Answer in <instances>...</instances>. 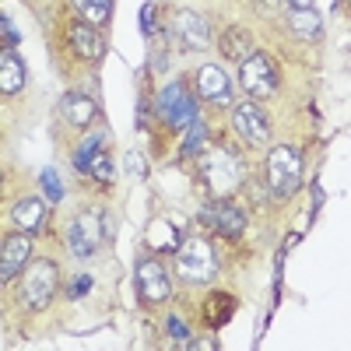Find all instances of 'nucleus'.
I'll list each match as a JSON object with an SVG mask.
<instances>
[{
	"mask_svg": "<svg viewBox=\"0 0 351 351\" xmlns=\"http://www.w3.org/2000/svg\"><path fill=\"white\" fill-rule=\"evenodd\" d=\"M200 176H204V183H208L218 197H228L232 190H236L243 183V158L236 152H228V148H211L208 155L200 158Z\"/></svg>",
	"mask_w": 351,
	"mask_h": 351,
	"instance_id": "f257e3e1",
	"label": "nucleus"
},
{
	"mask_svg": "<svg viewBox=\"0 0 351 351\" xmlns=\"http://www.w3.org/2000/svg\"><path fill=\"white\" fill-rule=\"evenodd\" d=\"M176 271H180V278L190 281V285H208L218 274V256H215L211 243L186 239L176 250Z\"/></svg>",
	"mask_w": 351,
	"mask_h": 351,
	"instance_id": "f03ea898",
	"label": "nucleus"
},
{
	"mask_svg": "<svg viewBox=\"0 0 351 351\" xmlns=\"http://www.w3.org/2000/svg\"><path fill=\"white\" fill-rule=\"evenodd\" d=\"M302 180V158L295 148H288V144H278V148L267 155V183L278 197H288L295 193Z\"/></svg>",
	"mask_w": 351,
	"mask_h": 351,
	"instance_id": "7ed1b4c3",
	"label": "nucleus"
},
{
	"mask_svg": "<svg viewBox=\"0 0 351 351\" xmlns=\"http://www.w3.org/2000/svg\"><path fill=\"white\" fill-rule=\"evenodd\" d=\"M56 263L53 260H36V263H28V271L21 278V299L25 306H32V309H43L49 306L53 299V291H56Z\"/></svg>",
	"mask_w": 351,
	"mask_h": 351,
	"instance_id": "20e7f679",
	"label": "nucleus"
},
{
	"mask_svg": "<svg viewBox=\"0 0 351 351\" xmlns=\"http://www.w3.org/2000/svg\"><path fill=\"white\" fill-rule=\"evenodd\" d=\"M67 243L74 256H95V250L102 246V215L99 211H81L71 225H67Z\"/></svg>",
	"mask_w": 351,
	"mask_h": 351,
	"instance_id": "39448f33",
	"label": "nucleus"
},
{
	"mask_svg": "<svg viewBox=\"0 0 351 351\" xmlns=\"http://www.w3.org/2000/svg\"><path fill=\"white\" fill-rule=\"evenodd\" d=\"M239 84L246 88L250 95H256V99L274 95V92H278V74H274V67H271L267 56H263V53L246 56V60L239 64Z\"/></svg>",
	"mask_w": 351,
	"mask_h": 351,
	"instance_id": "423d86ee",
	"label": "nucleus"
},
{
	"mask_svg": "<svg viewBox=\"0 0 351 351\" xmlns=\"http://www.w3.org/2000/svg\"><path fill=\"white\" fill-rule=\"evenodd\" d=\"M172 36H176V43H180L183 49H208L211 28L193 11H172Z\"/></svg>",
	"mask_w": 351,
	"mask_h": 351,
	"instance_id": "0eeeda50",
	"label": "nucleus"
},
{
	"mask_svg": "<svg viewBox=\"0 0 351 351\" xmlns=\"http://www.w3.org/2000/svg\"><path fill=\"white\" fill-rule=\"evenodd\" d=\"M232 127H236L239 137L250 141V144H267V141H271L267 112H260L253 102H239L236 109H232Z\"/></svg>",
	"mask_w": 351,
	"mask_h": 351,
	"instance_id": "6e6552de",
	"label": "nucleus"
},
{
	"mask_svg": "<svg viewBox=\"0 0 351 351\" xmlns=\"http://www.w3.org/2000/svg\"><path fill=\"white\" fill-rule=\"evenodd\" d=\"M158 109L165 112V120L176 123V127H190V123L197 120V102L183 92V84H169V88H162Z\"/></svg>",
	"mask_w": 351,
	"mask_h": 351,
	"instance_id": "1a4fd4ad",
	"label": "nucleus"
},
{
	"mask_svg": "<svg viewBox=\"0 0 351 351\" xmlns=\"http://www.w3.org/2000/svg\"><path fill=\"white\" fill-rule=\"evenodd\" d=\"M137 291H141L144 302L169 299V274L158 260H141L137 263Z\"/></svg>",
	"mask_w": 351,
	"mask_h": 351,
	"instance_id": "9d476101",
	"label": "nucleus"
},
{
	"mask_svg": "<svg viewBox=\"0 0 351 351\" xmlns=\"http://www.w3.org/2000/svg\"><path fill=\"white\" fill-rule=\"evenodd\" d=\"M200 218L208 221L215 232H221V236H239V232L246 228V215H243L232 200H215V204H208V208L200 211Z\"/></svg>",
	"mask_w": 351,
	"mask_h": 351,
	"instance_id": "9b49d317",
	"label": "nucleus"
},
{
	"mask_svg": "<svg viewBox=\"0 0 351 351\" xmlns=\"http://www.w3.org/2000/svg\"><path fill=\"white\" fill-rule=\"evenodd\" d=\"M197 95L208 99V102H228L232 99V81L225 77L221 67L208 64V67L197 71Z\"/></svg>",
	"mask_w": 351,
	"mask_h": 351,
	"instance_id": "f8f14e48",
	"label": "nucleus"
},
{
	"mask_svg": "<svg viewBox=\"0 0 351 351\" xmlns=\"http://www.w3.org/2000/svg\"><path fill=\"white\" fill-rule=\"evenodd\" d=\"M28 253H32L28 232H21V236H8V239H4V253H0V278L14 281V274L28 263Z\"/></svg>",
	"mask_w": 351,
	"mask_h": 351,
	"instance_id": "ddd939ff",
	"label": "nucleus"
},
{
	"mask_svg": "<svg viewBox=\"0 0 351 351\" xmlns=\"http://www.w3.org/2000/svg\"><path fill=\"white\" fill-rule=\"evenodd\" d=\"M11 221H14L18 232H28V236H32V232H43V225H46V204L39 197L18 200L11 208Z\"/></svg>",
	"mask_w": 351,
	"mask_h": 351,
	"instance_id": "4468645a",
	"label": "nucleus"
},
{
	"mask_svg": "<svg viewBox=\"0 0 351 351\" xmlns=\"http://www.w3.org/2000/svg\"><path fill=\"white\" fill-rule=\"evenodd\" d=\"M71 43H74L77 56H84V60H99V56L106 53V43L99 36V28H92V21L71 25Z\"/></svg>",
	"mask_w": 351,
	"mask_h": 351,
	"instance_id": "2eb2a0df",
	"label": "nucleus"
},
{
	"mask_svg": "<svg viewBox=\"0 0 351 351\" xmlns=\"http://www.w3.org/2000/svg\"><path fill=\"white\" fill-rule=\"evenodd\" d=\"M60 112H64V120H67L71 127H88V123L95 120L99 106H95V99H88V95L74 92V95H67V99L60 102Z\"/></svg>",
	"mask_w": 351,
	"mask_h": 351,
	"instance_id": "dca6fc26",
	"label": "nucleus"
},
{
	"mask_svg": "<svg viewBox=\"0 0 351 351\" xmlns=\"http://www.w3.org/2000/svg\"><path fill=\"white\" fill-rule=\"evenodd\" d=\"M218 49H221V56H228V60H236V64H243L246 56H253V43H250V36L243 32V28H225L221 39H218Z\"/></svg>",
	"mask_w": 351,
	"mask_h": 351,
	"instance_id": "f3484780",
	"label": "nucleus"
},
{
	"mask_svg": "<svg viewBox=\"0 0 351 351\" xmlns=\"http://www.w3.org/2000/svg\"><path fill=\"white\" fill-rule=\"evenodd\" d=\"M0 88H4L8 95H14V92L25 88V67L14 56V49H4V56H0Z\"/></svg>",
	"mask_w": 351,
	"mask_h": 351,
	"instance_id": "a211bd4d",
	"label": "nucleus"
},
{
	"mask_svg": "<svg viewBox=\"0 0 351 351\" xmlns=\"http://www.w3.org/2000/svg\"><path fill=\"white\" fill-rule=\"evenodd\" d=\"M288 25H291V32L302 36V39H316L319 36V14L309 8V11H288Z\"/></svg>",
	"mask_w": 351,
	"mask_h": 351,
	"instance_id": "6ab92c4d",
	"label": "nucleus"
},
{
	"mask_svg": "<svg viewBox=\"0 0 351 351\" xmlns=\"http://www.w3.org/2000/svg\"><path fill=\"white\" fill-rule=\"evenodd\" d=\"M71 4L84 21H92V25H106L109 14H112V0H71Z\"/></svg>",
	"mask_w": 351,
	"mask_h": 351,
	"instance_id": "aec40b11",
	"label": "nucleus"
},
{
	"mask_svg": "<svg viewBox=\"0 0 351 351\" xmlns=\"http://www.w3.org/2000/svg\"><path fill=\"white\" fill-rule=\"evenodd\" d=\"M204 309H208V313H204V316H208V324H225V319L232 316V295H211Z\"/></svg>",
	"mask_w": 351,
	"mask_h": 351,
	"instance_id": "412c9836",
	"label": "nucleus"
},
{
	"mask_svg": "<svg viewBox=\"0 0 351 351\" xmlns=\"http://www.w3.org/2000/svg\"><path fill=\"white\" fill-rule=\"evenodd\" d=\"M102 141H106L102 134H88V137H84V144L77 148V155H74V165H77V169H88V162H92V155H95V152L102 148Z\"/></svg>",
	"mask_w": 351,
	"mask_h": 351,
	"instance_id": "4be33fe9",
	"label": "nucleus"
},
{
	"mask_svg": "<svg viewBox=\"0 0 351 351\" xmlns=\"http://www.w3.org/2000/svg\"><path fill=\"white\" fill-rule=\"evenodd\" d=\"M204 137H208V130H204L200 120H193L190 123V134H186V144H183V155H197L204 148Z\"/></svg>",
	"mask_w": 351,
	"mask_h": 351,
	"instance_id": "5701e85b",
	"label": "nucleus"
},
{
	"mask_svg": "<svg viewBox=\"0 0 351 351\" xmlns=\"http://www.w3.org/2000/svg\"><path fill=\"white\" fill-rule=\"evenodd\" d=\"M88 172H92L95 180H106V183L112 180V165H109V158H106V155H95L92 162H88Z\"/></svg>",
	"mask_w": 351,
	"mask_h": 351,
	"instance_id": "b1692460",
	"label": "nucleus"
},
{
	"mask_svg": "<svg viewBox=\"0 0 351 351\" xmlns=\"http://www.w3.org/2000/svg\"><path fill=\"white\" fill-rule=\"evenodd\" d=\"M43 186H46V197L49 200H60L64 197V186H60V180H56L53 169H43Z\"/></svg>",
	"mask_w": 351,
	"mask_h": 351,
	"instance_id": "393cba45",
	"label": "nucleus"
},
{
	"mask_svg": "<svg viewBox=\"0 0 351 351\" xmlns=\"http://www.w3.org/2000/svg\"><path fill=\"white\" fill-rule=\"evenodd\" d=\"M0 25H4V43H8V49H11V43H18V32H14V25H11L8 14H4V21H0Z\"/></svg>",
	"mask_w": 351,
	"mask_h": 351,
	"instance_id": "a878e982",
	"label": "nucleus"
},
{
	"mask_svg": "<svg viewBox=\"0 0 351 351\" xmlns=\"http://www.w3.org/2000/svg\"><path fill=\"white\" fill-rule=\"evenodd\" d=\"M169 330H172V337L176 341H186L190 334H186V327H180V319H169Z\"/></svg>",
	"mask_w": 351,
	"mask_h": 351,
	"instance_id": "bb28decb",
	"label": "nucleus"
},
{
	"mask_svg": "<svg viewBox=\"0 0 351 351\" xmlns=\"http://www.w3.org/2000/svg\"><path fill=\"white\" fill-rule=\"evenodd\" d=\"M288 11H309L313 8V0H285Z\"/></svg>",
	"mask_w": 351,
	"mask_h": 351,
	"instance_id": "cd10ccee",
	"label": "nucleus"
},
{
	"mask_svg": "<svg viewBox=\"0 0 351 351\" xmlns=\"http://www.w3.org/2000/svg\"><path fill=\"white\" fill-rule=\"evenodd\" d=\"M88 285H92V278H77V285L71 288V295H84V291H88Z\"/></svg>",
	"mask_w": 351,
	"mask_h": 351,
	"instance_id": "c85d7f7f",
	"label": "nucleus"
},
{
	"mask_svg": "<svg viewBox=\"0 0 351 351\" xmlns=\"http://www.w3.org/2000/svg\"><path fill=\"white\" fill-rule=\"evenodd\" d=\"M348 4H351V0H348Z\"/></svg>",
	"mask_w": 351,
	"mask_h": 351,
	"instance_id": "c756f323",
	"label": "nucleus"
}]
</instances>
